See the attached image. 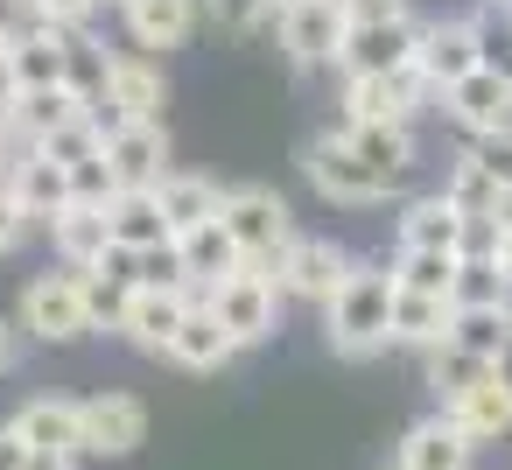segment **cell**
<instances>
[{"instance_id": "cell-18", "label": "cell", "mask_w": 512, "mask_h": 470, "mask_svg": "<svg viewBox=\"0 0 512 470\" xmlns=\"http://www.w3.org/2000/svg\"><path fill=\"white\" fill-rule=\"evenodd\" d=\"M239 358V344H232V330L204 309V295L190 302V316L176 323V337H169V365H183V372H225Z\"/></svg>"}, {"instance_id": "cell-32", "label": "cell", "mask_w": 512, "mask_h": 470, "mask_svg": "<svg viewBox=\"0 0 512 470\" xmlns=\"http://www.w3.org/2000/svg\"><path fill=\"white\" fill-rule=\"evenodd\" d=\"M421 358H428V386H435V400H442V407H449V400H463V393L491 372L484 358H470V351H463V344H449V337H442L435 351H421Z\"/></svg>"}, {"instance_id": "cell-41", "label": "cell", "mask_w": 512, "mask_h": 470, "mask_svg": "<svg viewBox=\"0 0 512 470\" xmlns=\"http://www.w3.org/2000/svg\"><path fill=\"white\" fill-rule=\"evenodd\" d=\"M470 155H477L484 169H498V176L512 183V127H498V134H477V141H470Z\"/></svg>"}, {"instance_id": "cell-48", "label": "cell", "mask_w": 512, "mask_h": 470, "mask_svg": "<svg viewBox=\"0 0 512 470\" xmlns=\"http://www.w3.org/2000/svg\"><path fill=\"white\" fill-rule=\"evenodd\" d=\"M29 470H71V456H43V449H36V456H29Z\"/></svg>"}, {"instance_id": "cell-13", "label": "cell", "mask_w": 512, "mask_h": 470, "mask_svg": "<svg viewBox=\"0 0 512 470\" xmlns=\"http://www.w3.org/2000/svg\"><path fill=\"white\" fill-rule=\"evenodd\" d=\"M106 162H113L120 190H155V183L169 176V134H162V120H127V127H113V134H106Z\"/></svg>"}, {"instance_id": "cell-15", "label": "cell", "mask_w": 512, "mask_h": 470, "mask_svg": "<svg viewBox=\"0 0 512 470\" xmlns=\"http://www.w3.org/2000/svg\"><path fill=\"white\" fill-rule=\"evenodd\" d=\"M344 274H351V253H344L337 239H302V232H295V246H288V260H281V295L330 302Z\"/></svg>"}, {"instance_id": "cell-10", "label": "cell", "mask_w": 512, "mask_h": 470, "mask_svg": "<svg viewBox=\"0 0 512 470\" xmlns=\"http://www.w3.org/2000/svg\"><path fill=\"white\" fill-rule=\"evenodd\" d=\"M421 29L414 15L400 22H365V29H344V50H337V71L344 78H365V71H407L414 50H421Z\"/></svg>"}, {"instance_id": "cell-39", "label": "cell", "mask_w": 512, "mask_h": 470, "mask_svg": "<svg viewBox=\"0 0 512 470\" xmlns=\"http://www.w3.org/2000/svg\"><path fill=\"white\" fill-rule=\"evenodd\" d=\"M106 0H29V22H50V29H92V15Z\"/></svg>"}, {"instance_id": "cell-8", "label": "cell", "mask_w": 512, "mask_h": 470, "mask_svg": "<svg viewBox=\"0 0 512 470\" xmlns=\"http://www.w3.org/2000/svg\"><path fill=\"white\" fill-rule=\"evenodd\" d=\"M435 99V85L421 78V64L407 71H365L344 78V120H372V127H414V113Z\"/></svg>"}, {"instance_id": "cell-42", "label": "cell", "mask_w": 512, "mask_h": 470, "mask_svg": "<svg viewBox=\"0 0 512 470\" xmlns=\"http://www.w3.org/2000/svg\"><path fill=\"white\" fill-rule=\"evenodd\" d=\"M337 8H344L351 29H365V22H400V15H407V0H337Z\"/></svg>"}, {"instance_id": "cell-38", "label": "cell", "mask_w": 512, "mask_h": 470, "mask_svg": "<svg viewBox=\"0 0 512 470\" xmlns=\"http://www.w3.org/2000/svg\"><path fill=\"white\" fill-rule=\"evenodd\" d=\"M113 197H120V176H113V162H106V155H92V162H78V169H71V204H99V211H106Z\"/></svg>"}, {"instance_id": "cell-21", "label": "cell", "mask_w": 512, "mask_h": 470, "mask_svg": "<svg viewBox=\"0 0 512 470\" xmlns=\"http://www.w3.org/2000/svg\"><path fill=\"white\" fill-rule=\"evenodd\" d=\"M0 183H8V190L22 197V211H29L36 225H50V218L71 204V169H64V162H50L43 148H29V155H22L8 176H0Z\"/></svg>"}, {"instance_id": "cell-5", "label": "cell", "mask_w": 512, "mask_h": 470, "mask_svg": "<svg viewBox=\"0 0 512 470\" xmlns=\"http://www.w3.org/2000/svg\"><path fill=\"white\" fill-rule=\"evenodd\" d=\"M15 323H22L29 337H43V344H78V337H92V309H85V274H78V267L36 274V281L22 288V309H15Z\"/></svg>"}, {"instance_id": "cell-26", "label": "cell", "mask_w": 512, "mask_h": 470, "mask_svg": "<svg viewBox=\"0 0 512 470\" xmlns=\"http://www.w3.org/2000/svg\"><path fill=\"white\" fill-rule=\"evenodd\" d=\"M393 288H400V281H393ZM449 323H456V302H449V295H414V288L393 295V344L435 351V344L449 337Z\"/></svg>"}, {"instance_id": "cell-36", "label": "cell", "mask_w": 512, "mask_h": 470, "mask_svg": "<svg viewBox=\"0 0 512 470\" xmlns=\"http://www.w3.org/2000/svg\"><path fill=\"white\" fill-rule=\"evenodd\" d=\"M50 162H64V169H78V162H92V155H106V127L92 120V113H78L71 127H57L50 141H36Z\"/></svg>"}, {"instance_id": "cell-43", "label": "cell", "mask_w": 512, "mask_h": 470, "mask_svg": "<svg viewBox=\"0 0 512 470\" xmlns=\"http://www.w3.org/2000/svg\"><path fill=\"white\" fill-rule=\"evenodd\" d=\"M204 8H211V22H218V29H239V36H246V29L260 22L267 0H204Z\"/></svg>"}, {"instance_id": "cell-20", "label": "cell", "mask_w": 512, "mask_h": 470, "mask_svg": "<svg viewBox=\"0 0 512 470\" xmlns=\"http://www.w3.org/2000/svg\"><path fill=\"white\" fill-rule=\"evenodd\" d=\"M120 22L134 50H183L197 29V0H120Z\"/></svg>"}, {"instance_id": "cell-34", "label": "cell", "mask_w": 512, "mask_h": 470, "mask_svg": "<svg viewBox=\"0 0 512 470\" xmlns=\"http://www.w3.org/2000/svg\"><path fill=\"white\" fill-rule=\"evenodd\" d=\"M393 281L414 288V295H449V281H456V253H414V246H400Z\"/></svg>"}, {"instance_id": "cell-29", "label": "cell", "mask_w": 512, "mask_h": 470, "mask_svg": "<svg viewBox=\"0 0 512 470\" xmlns=\"http://www.w3.org/2000/svg\"><path fill=\"white\" fill-rule=\"evenodd\" d=\"M106 225H113L120 246H162V239H176V232H169V211H162L155 190H120V197L106 204Z\"/></svg>"}, {"instance_id": "cell-1", "label": "cell", "mask_w": 512, "mask_h": 470, "mask_svg": "<svg viewBox=\"0 0 512 470\" xmlns=\"http://www.w3.org/2000/svg\"><path fill=\"white\" fill-rule=\"evenodd\" d=\"M393 267H372V260H351V274L337 281V295L323 302V337L337 358L365 365L393 344Z\"/></svg>"}, {"instance_id": "cell-28", "label": "cell", "mask_w": 512, "mask_h": 470, "mask_svg": "<svg viewBox=\"0 0 512 470\" xmlns=\"http://www.w3.org/2000/svg\"><path fill=\"white\" fill-rule=\"evenodd\" d=\"M176 246H183V267H190V281H197V288H211V281H225V274H239V267H246L239 239L225 232V218H211V225L183 232Z\"/></svg>"}, {"instance_id": "cell-6", "label": "cell", "mask_w": 512, "mask_h": 470, "mask_svg": "<svg viewBox=\"0 0 512 470\" xmlns=\"http://www.w3.org/2000/svg\"><path fill=\"white\" fill-rule=\"evenodd\" d=\"M162 106H169L162 64H155L148 50H113V64H106V99L92 106V120L113 134V127H127V120H162Z\"/></svg>"}, {"instance_id": "cell-9", "label": "cell", "mask_w": 512, "mask_h": 470, "mask_svg": "<svg viewBox=\"0 0 512 470\" xmlns=\"http://www.w3.org/2000/svg\"><path fill=\"white\" fill-rule=\"evenodd\" d=\"M442 113H449V127H456L463 141L498 134V127H512V78L491 71V64H477L470 78H456V85L442 92Z\"/></svg>"}, {"instance_id": "cell-44", "label": "cell", "mask_w": 512, "mask_h": 470, "mask_svg": "<svg viewBox=\"0 0 512 470\" xmlns=\"http://www.w3.org/2000/svg\"><path fill=\"white\" fill-rule=\"evenodd\" d=\"M29 456H36V449L22 442V428H15V421H0V470H29Z\"/></svg>"}, {"instance_id": "cell-3", "label": "cell", "mask_w": 512, "mask_h": 470, "mask_svg": "<svg viewBox=\"0 0 512 470\" xmlns=\"http://www.w3.org/2000/svg\"><path fill=\"white\" fill-rule=\"evenodd\" d=\"M344 29H351V22H344L337 0H267L260 22H253L246 36H274L295 71H316V64H337Z\"/></svg>"}, {"instance_id": "cell-4", "label": "cell", "mask_w": 512, "mask_h": 470, "mask_svg": "<svg viewBox=\"0 0 512 470\" xmlns=\"http://www.w3.org/2000/svg\"><path fill=\"white\" fill-rule=\"evenodd\" d=\"M204 309L232 330L239 351H253V344H267L281 330V281L260 274V267H239V274H225V281L204 288Z\"/></svg>"}, {"instance_id": "cell-12", "label": "cell", "mask_w": 512, "mask_h": 470, "mask_svg": "<svg viewBox=\"0 0 512 470\" xmlns=\"http://www.w3.org/2000/svg\"><path fill=\"white\" fill-rule=\"evenodd\" d=\"M85 414V456H134L148 442V407L134 393H92L78 400Z\"/></svg>"}, {"instance_id": "cell-27", "label": "cell", "mask_w": 512, "mask_h": 470, "mask_svg": "<svg viewBox=\"0 0 512 470\" xmlns=\"http://www.w3.org/2000/svg\"><path fill=\"white\" fill-rule=\"evenodd\" d=\"M442 197L463 211V218H505V204H512V183L498 176V169H484L470 148L456 155V169H449V183H442Z\"/></svg>"}, {"instance_id": "cell-50", "label": "cell", "mask_w": 512, "mask_h": 470, "mask_svg": "<svg viewBox=\"0 0 512 470\" xmlns=\"http://www.w3.org/2000/svg\"><path fill=\"white\" fill-rule=\"evenodd\" d=\"M393 470H400V463H393Z\"/></svg>"}, {"instance_id": "cell-37", "label": "cell", "mask_w": 512, "mask_h": 470, "mask_svg": "<svg viewBox=\"0 0 512 470\" xmlns=\"http://www.w3.org/2000/svg\"><path fill=\"white\" fill-rule=\"evenodd\" d=\"M127 295H134L127 281L85 267V309H92V330H120V323H127Z\"/></svg>"}, {"instance_id": "cell-45", "label": "cell", "mask_w": 512, "mask_h": 470, "mask_svg": "<svg viewBox=\"0 0 512 470\" xmlns=\"http://www.w3.org/2000/svg\"><path fill=\"white\" fill-rule=\"evenodd\" d=\"M15 99H22V78H15V50H8V36H0V113H15Z\"/></svg>"}, {"instance_id": "cell-24", "label": "cell", "mask_w": 512, "mask_h": 470, "mask_svg": "<svg viewBox=\"0 0 512 470\" xmlns=\"http://www.w3.org/2000/svg\"><path fill=\"white\" fill-rule=\"evenodd\" d=\"M400 246H414V253H463V211L435 190V197H414L407 211H400Z\"/></svg>"}, {"instance_id": "cell-47", "label": "cell", "mask_w": 512, "mask_h": 470, "mask_svg": "<svg viewBox=\"0 0 512 470\" xmlns=\"http://www.w3.org/2000/svg\"><path fill=\"white\" fill-rule=\"evenodd\" d=\"M498 267H505V281H512V204H505V225H498Z\"/></svg>"}, {"instance_id": "cell-7", "label": "cell", "mask_w": 512, "mask_h": 470, "mask_svg": "<svg viewBox=\"0 0 512 470\" xmlns=\"http://www.w3.org/2000/svg\"><path fill=\"white\" fill-rule=\"evenodd\" d=\"M302 176H309V190H316L323 204H351V211L386 204V190H393L379 169H365V162L351 155L344 134H316V141L302 148Z\"/></svg>"}, {"instance_id": "cell-16", "label": "cell", "mask_w": 512, "mask_h": 470, "mask_svg": "<svg viewBox=\"0 0 512 470\" xmlns=\"http://www.w3.org/2000/svg\"><path fill=\"white\" fill-rule=\"evenodd\" d=\"M470 456H477V442L435 407V414H421L407 435H400V449H393V463L400 470H470Z\"/></svg>"}, {"instance_id": "cell-31", "label": "cell", "mask_w": 512, "mask_h": 470, "mask_svg": "<svg viewBox=\"0 0 512 470\" xmlns=\"http://www.w3.org/2000/svg\"><path fill=\"white\" fill-rule=\"evenodd\" d=\"M78 113H92V106H85L71 85H50V92H22V99H15V127H22L29 141H50V134L71 127Z\"/></svg>"}, {"instance_id": "cell-30", "label": "cell", "mask_w": 512, "mask_h": 470, "mask_svg": "<svg viewBox=\"0 0 512 470\" xmlns=\"http://www.w3.org/2000/svg\"><path fill=\"white\" fill-rule=\"evenodd\" d=\"M449 344H463V351L484 358V365H505V358H512V302H498V309H456Z\"/></svg>"}, {"instance_id": "cell-35", "label": "cell", "mask_w": 512, "mask_h": 470, "mask_svg": "<svg viewBox=\"0 0 512 470\" xmlns=\"http://www.w3.org/2000/svg\"><path fill=\"white\" fill-rule=\"evenodd\" d=\"M106 64H113V57H106L85 29H71V71H64V85H71L85 106H99V99H106Z\"/></svg>"}, {"instance_id": "cell-22", "label": "cell", "mask_w": 512, "mask_h": 470, "mask_svg": "<svg viewBox=\"0 0 512 470\" xmlns=\"http://www.w3.org/2000/svg\"><path fill=\"white\" fill-rule=\"evenodd\" d=\"M344 141H351V155H358L365 169H379L393 190H400V183H407V169L421 162L414 127H372V120H344Z\"/></svg>"}, {"instance_id": "cell-49", "label": "cell", "mask_w": 512, "mask_h": 470, "mask_svg": "<svg viewBox=\"0 0 512 470\" xmlns=\"http://www.w3.org/2000/svg\"><path fill=\"white\" fill-rule=\"evenodd\" d=\"M484 8H512V0H484Z\"/></svg>"}, {"instance_id": "cell-14", "label": "cell", "mask_w": 512, "mask_h": 470, "mask_svg": "<svg viewBox=\"0 0 512 470\" xmlns=\"http://www.w3.org/2000/svg\"><path fill=\"white\" fill-rule=\"evenodd\" d=\"M414 64H421V78H428V85H435V99H442L456 78H470V71L484 64L477 22H428V29H421V50H414Z\"/></svg>"}, {"instance_id": "cell-17", "label": "cell", "mask_w": 512, "mask_h": 470, "mask_svg": "<svg viewBox=\"0 0 512 470\" xmlns=\"http://www.w3.org/2000/svg\"><path fill=\"white\" fill-rule=\"evenodd\" d=\"M442 414H449L470 442H505V435H512V379H505V365H491V372H484L463 400H449Z\"/></svg>"}, {"instance_id": "cell-33", "label": "cell", "mask_w": 512, "mask_h": 470, "mask_svg": "<svg viewBox=\"0 0 512 470\" xmlns=\"http://www.w3.org/2000/svg\"><path fill=\"white\" fill-rule=\"evenodd\" d=\"M449 302H456V309H498V302H512V281H505L498 260H456Z\"/></svg>"}, {"instance_id": "cell-40", "label": "cell", "mask_w": 512, "mask_h": 470, "mask_svg": "<svg viewBox=\"0 0 512 470\" xmlns=\"http://www.w3.org/2000/svg\"><path fill=\"white\" fill-rule=\"evenodd\" d=\"M29 225H36V218L22 211V197H15L8 183H0V253H15V246L29 239Z\"/></svg>"}, {"instance_id": "cell-25", "label": "cell", "mask_w": 512, "mask_h": 470, "mask_svg": "<svg viewBox=\"0 0 512 470\" xmlns=\"http://www.w3.org/2000/svg\"><path fill=\"white\" fill-rule=\"evenodd\" d=\"M50 246H57V260L64 267H99V253L113 246V225H106V211L99 204H64L57 218H50Z\"/></svg>"}, {"instance_id": "cell-11", "label": "cell", "mask_w": 512, "mask_h": 470, "mask_svg": "<svg viewBox=\"0 0 512 470\" xmlns=\"http://www.w3.org/2000/svg\"><path fill=\"white\" fill-rule=\"evenodd\" d=\"M197 295H204V288H134L120 337H127L134 351H148V358H169V337H176V323L190 316Z\"/></svg>"}, {"instance_id": "cell-23", "label": "cell", "mask_w": 512, "mask_h": 470, "mask_svg": "<svg viewBox=\"0 0 512 470\" xmlns=\"http://www.w3.org/2000/svg\"><path fill=\"white\" fill-rule=\"evenodd\" d=\"M155 197H162V211H169V232L183 239V232H197V225H211L218 211H225V190L211 183V176H197V169H169L162 183H155Z\"/></svg>"}, {"instance_id": "cell-2", "label": "cell", "mask_w": 512, "mask_h": 470, "mask_svg": "<svg viewBox=\"0 0 512 470\" xmlns=\"http://www.w3.org/2000/svg\"><path fill=\"white\" fill-rule=\"evenodd\" d=\"M218 218H225V232L239 239L246 267H260V274L281 281V260H288V246H295V211H288V197L267 190V183H232Z\"/></svg>"}, {"instance_id": "cell-19", "label": "cell", "mask_w": 512, "mask_h": 470, "mask_svg": "<svg viewBox=\"0 0 512 470\" xmlns=\"http://www.w3.org/2000/svg\"><path fill=\"white\" fill-rule=\"evenodd\" d=\"M15 428H22V442L29 449H43V456H85V414H78V400H57V393H43V400H29L22 414H15Z\"/></svg>"}, {"instance_id": "cell-46", "label": "cell", "mask_w": 512, "mask_h": 470, "mask_svg": "<svg viewBox=\"0 0 512 470\" xmlns=\"http://www.w3.org/2000/svg\"><path fill=\"white\" fill-rule=\"evenodd\" d=\"M22 323H8V316H0V372H15V358H22Z\"/></svg>"}]
</instances>
